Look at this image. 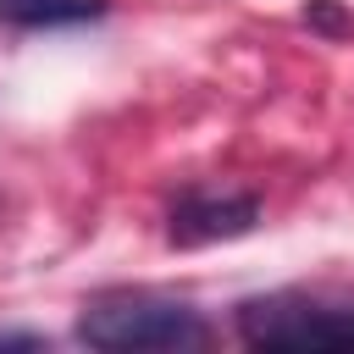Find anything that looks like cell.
Returning <instances> with one entry per match:
<instances>
[{
	"mask_svg": "<svg viewBox=\"0 0 354 354\" xmlns=\"http://www.w3.org/2000/svg\"><path fill=\"white\" fill-rule=\"evenodd\" d=\"M111 0H0V22L11 28H72L105 17Z\"/></svg>",
	"mask_w": 354,
	"mask_h": 354,
	"instance_id": "277c9868",
	"label": "cell"
},
{
	"mask_svg": "<svg viewBox=\"0 0 354 354\" xmlns=\"http://www.w3.org/2000/svg\"><path fill=\"white\" fill-rule=\"evenodd\" d=\"M44 337H33V332H0V348H39Z\"/></svg>",
	"mask_w": 354,
	"mask_h": 354,
	"instance_id": "5b68a950",
	"label": "cell"
},
{
	"mask_svg": "<svg viewBox=\"0 0 354 354\" xmlns=\"http://www.w3.org/2000/svg\"><path fill=\"white\" fill-rule=\"evenodd\" d=\"M77 343L105 354H144V348H205L210 321L194 304L160 293H100L77 315Z\"/></svg>",
	"mask_w": 354,
	"mask_h": 354,
	"instance_id": "6da1fadb",
	"label": "cell"
},
{
	"mask_svg": "<svg viewBox=\"0 0 354 354\" xmlns=\"http://www.w3.org/2000/svg\"><path fill=\"white\" fill-rule=\"evenodd\" d=\"M238 337L254 348H348L354 304L310 299V293H260L238 304Z\"/></svg>",
	"mask_w": 354,
	"mask_h": 354,
	"instance_id": "7a4b0ae2",
	"label": "cell"
},
{
	"mask_svg": "<svg viewBox=\"0 0 354 354\" xmlns=\"http://www.w3.org/2000/svg\"><path fill=\"white\" fill-rule=\"evenodd\" d=\"M260 227V199L238 194V188H188L171 210H166V238L177 249H205V243H227Z\"/></svg>",
	"mask_w": 354,
	"mask_h": 354,
	"instance_id": "3957f363",
	"label": "cell"
}]
</instances>
